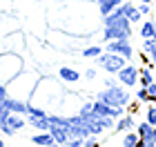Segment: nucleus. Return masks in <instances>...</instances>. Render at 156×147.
<instances>
[{
    "mask_svg": "<svg viewBox=\"0 0 156 147\" xmlns=\"http://www.w3.org/2000/svg\"><path fill=\"white\" fill-rule=\"evenodd\" d=\"M154 80H156V74H154Z\"/></svg>",
    "mask_w": 156,
    "mask_h": 147,
    "instance_id": "33",
    "label": "nucleus"
},
{
    "mask_svg": "<svg viewBox=\"0 0 156 147\" xmlns=\"http://www.w3.org/2000/svg\"><path fill=\"white\" fill-rule=\"evenodd\" d=\"M94 60H96V65L101 67L103 72H107V74H114V76H116V72H118L120 67H125L127 62H129L127 58H123L120 54L107 51V49H105V51H103L101 56H98V58H94Z\"/></svg>",
    "mask_w": 156,
    "mask_h": 147,
    "instance_id": "3",
    "label": "nucleus"
},
{
    "mask_svg": "<svg viewBox=\"0 0 156 147\" xmlns=\"http://www.w3.org/2000/svg\"><path fill=\"white\" fill-rule=\"evenodd\" d=\"M116 131H129V129H136V116L134 114H129V111H125L120 118H116V127H114Z\"/></svg>",
    "mask_w": 156,
    "mask_h": 147,
    "instance_id": "7",
    "label": "nucleus"
},
{
    "mask_svg": "<svg viewBox=\"0 0 156 147\" xmlns=\"http://www.w3.org/2000/svg\"><path fill=\"white\" fill-rule=\"evenodd\" d=\"M154 40H156V20H154V36H152Z\"/></svg>",
    "mask_w": 156,
    "mask_h": 147,
    "instance_id": "30",
    "label": "nucleus"
},
{
    "mask_svg": "<svg viewBox=\"0 0 156 147\" xmlns=\"http://www.w3.org/2000/svg\"><path fill=\"white\" fill-rule=\"evenodd\" d=\"M138 11L143 13V16H147V13L152 11V5L150 2H138Z\"/></svg>",
    "mask_w": 156,
    "mask_h": 147,
    "instance_id": "24",
    "label": "nucleus"
},
{
    "mask_svg": "<svg viewBox=\"0 0 156 147\" xmlns=\"http://www.w3.org/2000/svg\"><path fill=\"white\" fill-rule=\"evenodd\" d=\"M138 69H140V67H136V65H134V62L129 60L125 67H120L118 72H116L118 82H120V85H125L127 89L136 87V85H138Z\"/></svg>",
    "mask_w": 156,
    "mask_h": 147,
    "instance_id": "4",
    "label": "nucleus"
},
{
    "mask_svg": "<svg viewBox=\"0 0 156 147\" xmlns=\"http://www.w3.org/2000/svg\"><path fill=\"white\" fill-rule=\"evenodd\" d=\"M27 116H38V118H47V116H49V111H45L42 107H36V105H31V100H29V109H27Z\"/></svg>",
    "mask_w": 156,
    "mask_h": 147,
    "instance_id": "20",
    "label": "nucleus"
},
{
    "mask_svg": "<svg viewBox=\"0 0 156 147\" xmlns=\"http://www.w3.org/2000/svg\"><path fill=\"white\" fill-rule=\"evenodd\" d=\"M152 129H154V125H150L147 121H140L136 125V131L140 136V147H156L154 141H152Z\"/></svg>",
    "mask_w": 156,
    "mask_h": 147,
    "instance_id": "6",
    "label": "nucleus"
},
{
    "mask_svg": "<svg viewBox=\"0 0 156 147\" xmlns=\"http://www.w3.org/2000/svg\"><path fill=\"white\" fill-rule=\"evenodd\" d=\"M96 98L112 105V107H127V105L132 103V94L127 92V87L120 85V82L114 85V87H103L101 92L96 94Z\"/></svg>",
    "mask_w": 156,
    "mask_h": 147,
    "instance_id": "1",
    "label": "nucleus"
},
{
    "mask_svg": "<svg viewBox=\"0 0 156 147\" xmlns=\"http://www.w3.org/2000/svg\"><path fill=\"white\" fill-rule=\"evenodd\" d=\"M96 145H98V136H94V134H89L83 141V147H96Z\"/></svg>",
    "mask_w": 156,
    "mask_h": 147,
    "instance_id": "22",
    "label": "nucleus"
},
{
    "mask_svg": "<svg viewBox=\"0 0 156 147\" xmlns=\"http://www.w3.org/2000/svg\"><path fill=\"white\" fill-rule=\"evenodd\" d=\"M125 0H96L98 5V11H101V16H107L109 11H114L118 5H123Z\"/></svg>",
    "mask_w": 156,
    "mask_h": 147,
    "instance_id": "13",
    "label": "nucleus"
},
{
    "mask_svg": "<svg viewBox=\"0 0 156 147\" xmlns=\"http://www.w3.org/2000/svg\"><path fill=\"white\" fill-rule=\"evenodd\" d=\"M114 85H118V78H105V87H114Z\"/></svg>",
    "mask_w": 156,
    "mask_h": 147,
    "instance_id": "28",
    "label": "nucleus"
},
{
    "mask_svg": "<svg viewBox=\"0 0 156 147\" xmlns=\"http://www.w3.org/2000/svg\"><path fill=\"white\" fill-rule=\"evenodd\" d=\"M123 147H140V136L136 129H129L123 134Z\"/></svg>",
    "mask_w": 156,
    "mask_h": 147,
    "instance_id": "16",
    "label": "nucleus"
},
{
    "mask_svg": "<svg viewBox=\"0 0 156 147\" xmlns=\"http://www.w3.org/2000/svg\"><path fill=\"white\" fill-rule=\"evenodd\" d=\"M0 147H5V141H2V138H0Z\"/></svg>",
    "mask_w": 156,
    "mask_h": 147,
    "instance_id": "32",
    "label": "nucleus"
},
{
    "mask_svg": "<svg viewBox=\"0 0 156 147\" xmlns=\"http://www.w3.org/2000/svg\"><path fill=\"white\" fill-rule=\"evenodd\" d=\"M134 98H136L138 103H150V94H147V87L140 85V87L136 89V94H134Z\"/></svg>",
    "mask_w": 156,
    "mask_h": 147,
    "instance_id": "21",
    "label": "nucleus"
},
{
    "mask_svg": "<svg viewBox=\"0 0 156 147\" xmlns=\"http://www.w3.org/2000/svg\"><path fill=\"white\" fill-rule=\"evenodd\" d=\"M103 54V47L101 45H91V47H85L83 49V58H98Z\"/></svg>",
    "mask_w": 156,
    "mask_h": 147,
    "instance_id": "17",
    "label": "nucleus"
},
{
    "mask_svg": "<svg viewBox=\"0 0 156 147\" xmlns=\"http://www.w3.org/2000/svg\"><path fill=\"white\" fill-rule=\"evenodd\" d=\"M58 78L62 82H78L80 80V74H78L74 67H60L58 69Z\"/></svg>",
    "mask_w": 156,
    "mask_h": 147,
    "instance_id": "11",
    "label": "nucleus"
},
{
    "mask_svg": "<svg viewBox=\"0 0 156 147\" xmlns=\"http://www.w3.org/2000/svg\"><path fill=\"white\" fill-rule=\"evenodd\" d=\"M7 96H9V89H7V82H0V100H5Z\"/></svg>",
    "mask_w": 156,
    "mask_h": 147,
    "instance_id": "26",
    "label": "nucleus"
},
{
    "mask_svg": "<svg viewBox=\"0 0 156 147\" xmlns=\"http://www.w3.org/2000/svg\"><path fill=\"white\" fill-rule=\"evenodd\" d=\"M154 36V20H145L140 25V38H152Z\"/></svg>",
    "mask_w": 156,
    "mask_h": 147,
    "instance_id": "18",
    "label": "nucleus"
},
{
    "mask_svg": "<svg viewBox=\"0 0 156 147\" xmlns=\"http://www.w3.org/2000/svg\"><path fill=\"white\" fill-rule=\"evenodd\" d=\"M49 131H51L54 141L58 143V145H67V141H69V131H67V127H62V125H51V127H49Z\"/></svg>",
    "mask_w": 156,
    "mask_h": 147,
    "instance_id": "9",
    "label": "nucleus"
},
{
    "mask_svg": "<svg viewBox=\"0 0 156 147\" xmlns=\"http://www.w3.org/2000/svg\"><path fill=\"white\" fill-rule=\"evenodd\" d=\"M23 60L13 54H0V82H9L13 76L20 74Z\"/></svg>",
    "mask_w": 156,
    "mask_h": 147,
    "instance_id": "2",
    "label": "nucleus"
},
{
    "mask_svg": "<svg viewBox=\"0 0 156 147\" xmlns=\"http://www.w3.org/2000/svg\"><path fill=\"white\" fill-rule=\"evenodd\" d=\"M31 143H36V145H42V147H51V145H56V141H54V136H51V131H38V134H34L31 136Z\"/></svg>",
    "mask_w": 156,
    "mask_h": 147,
    "instance_id": "12",
    "label": "nucleus"
},
{
    "mask_svg": "<svg viewBox=\"0 0 156 147\" xmlns=\"http://www.w3.org/2000/svg\"><path fill=\"white\" fill-rule=\"evenodd\" d=\"M123 11H125V16H127V20L134 25V23H140V18H143V13L138 11V7L136 5H132V2H123Z\"/></svg>",
    "mask_w": 156,
    "mask_h": 147,
    "instance_id": "10",
    "label": "nucleus"
},
{
    "mask_svg": "<svg viewBox=\"0 0 156 147\" xmlns=\"http://www.w3.org/2000/svg\"><path fill=\"white\" fill-rule=\"evenodd\" d=\"M150 58H152V62H154V65H156V45L150 49Z\"/></svg>",
    "mask_w": 156,
    "mask_h": 147,
    "instance_id": "29",
    "label": "nucleus"
},
{
    "mask_svg": "<svg viewBox=\"0 0 156 147\" xmlns=\"http://www.w3.org/2000/svg\"><path fill=\"white\" fill-rule=\"evenodd\" d=\"M0 131H2L5 136H13V134H16V129H11L7 123H2V125H0Z\"/></svg>",
    "mask_w": 156,
    "mask_h": 147,
    "instance_id": "25",
    "label": "nucleus"
},
{
    "mask_svg": "<svg viewBox=\"0 0 156 147\" xmlns=\"http://www.w3.org/2000/svg\"><path fill=\"white\" fill-rule=\"evenodd\" d=\"M138 2H150V5H152V2H154V0H138Z\"/></svg>",
    "mask_w": 156,
    "mask_h": 147,
    "instance_id": "31",
    "label": "nucleus"
},
{
    "mask_svg": "<svg viewBox=\"0 0 156 147\" xmlns=\"http://www.w3.org/2000/svg\"><path fill=\"white\" fill-rule=\"evenodd\" d=\"M147 94H150V103H156V80L147 85Z\"/></svg>",
    "mask_w": 156,
    "mask_h": 147,
    "instance_id": "23",
    "label": "nucleus"
},
{
    "mask_svg": "<svg viewBox=\"0 0 156 147\" xmlns=\"http://www.w3.org/2000/svg\"><path fill=\"white\" fill-rule=\"evenodd\" d=\"M27 123H29L34 129H40V131H47L49 127H51V123H49V116H47V118H38V116H27Z\"/></svg>",
    "mask_w": 156,
    "mask_h": 147,
    "instance_id": "15",
    "label": "nucleus"
},
{
    "mask_svg": "<svg viewBox=\"0 0 156 147\" xmlns=\"http://www.w3.org/2000/svg\"><path fill=\"white\" fill-rule=\"evenodd\" d=\"M85 78H87V80H94V78H96V69H94V67L85 69Z\"/></svg>",
    "mask_w": 156,
    "mask_h": 147,
    "instance_id": "27",
    "label": "nucleus"
},
{
    "mask_svg": "<svg viewBox=\"0 0 156 147\" xmlns=\"http://www.w3.org/2000/svg\"><path fill=\"white\" fill-rule=\"evenodd\" d=\"M152 82H154V65H143L138 69V85L147 87Z\"/></svg>",
    "mask_w": 156,
    "mask_h": 147,
    "instance_id": "8",
    "label": "nucleus"
},
{
    "mask_svg": "<svg viewBox=\"0 0 156 147\" xmlns=\"http://www.w3.org/2000/svg\"><path fill=\"white\" fill-rule=\"evenodd\" d=\"M7 125H9L11 129H23L25 125H27V118H25V114H16V111H11L9 114V118H7Z\"/></svg>",
    "mask_w": 156,
    "mask_h": 147,
    "instance_id": "14",
    "label": "nucleus"
},
{
    "mask_svg": "<svg viewBox=\"0 0 156 147\" xmlns=\"http://www.w3.org/2000/svg\"><path fill=\"white\" fill-rule=\"evenodd\" d=\"M145 121L150 125H156V103H147V107H145Z\"/></svg>",
    "mask_w": 156,
    "mask_h": 147,
    "instance_id": "19",
    "label": "nucleus"
},
{
    "mask_svg": "<svg viewBox=\"0 0 156 147\" xmlns=\"http://www.w3.org/2000/svg\"><path fill=\"white\" fill-rule=\"evenodd\" d=\"M105 49H107V51H114V54H120L127 60L134 58V47H132L129 40H109Z\"/></svg>",
    "mask_w": 156,
    "mask_h": 147,
    "instance_id": "5",
    "label": "nucleus"
}]
</instances>
